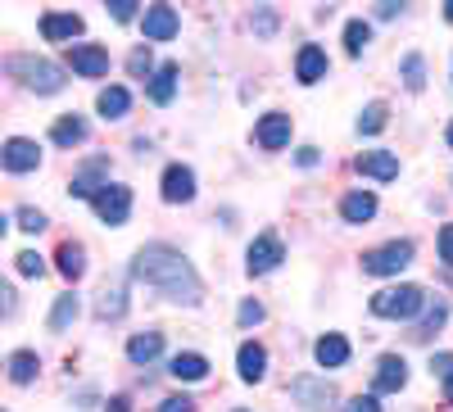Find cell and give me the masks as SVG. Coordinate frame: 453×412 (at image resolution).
<instances>
[{"instance_id": "20", "label": "cell", "mask_w": 453, "mask_h": 412, "mask_svg": "<svg viewBox=\"0 0 453 412\" xmlns=\"http://www.w3.org/2000/svg\"><path fill=\"white\" fill-rule=\"evenodd\" d=\"M96 109H100V118H104V123H119V118H127V109H132L127 87H104V91L96 95Z\"/></svg>"}, {"instance_id": "2", "label": "cell", "mask_w": 453, "mask_h": 412, "mask_svg": "<svg viewBox=\"0 0 453 412\" xmlns=\"http://www.w3.org/2000/svg\"><path fill=\"white\" fill-rule=\"evenodd\" d=\"M5 68H10V78H19L27 91H36V95H55V91H64V68L59 64H50V59H36V55H10L5 59Z\"/></svg>"}, {"instance_id": "34", "label": "cell", "mask_w": 453, "mask_h": 412, "mask_svg": "<svg viewBox=\"0 0 453 412\" xmlns=\"http://www.w3.org/2000/svg\"><path fill=\"white\" fill-rule=\"evenodd\" d=\"M263 317H268V309H263L258 299H245V304L236 309V322H241V326H258Z\"/></svg>"}, {"instance_id": "8", "label": "cell", "mask_w": 453, "mask_h": 412, "mask_svg": "<svg viewBox=\"0 0 453 412\" xmlns=\"http://www.w3.org/2000/svg\"><path fill=\"white\" fill-rule=\"evenodd\" d=\"M0 164H5V172H36L42 168V149H36V141H27V136H10L5 145H0Z\"/></svg>"}, {"instance_id": "6", "label": "cell", "mask_w": 453, "mask_h": 412, "mask_svg": "<svg viewBox=\"0 0 453 412\" xmlns=\"http://www.w3.org/2000/svg\"><path fill=\"white\" fill-rule=\"evenodd\" d=\"M290 399L304 403L309 412H331L340 403V394H335V385L326 377H295L290 381Z\"/></svg>"}, {"instance_id": "28", "label": "cell", "mask_w": 453, "mask_h": 412, "mask_svg": "<svg viewBox=\"0 0 453 412\" xmlns=\"http://www.w3.org/2000/svg\"><path fill=\"white\" fill-rule=\"evenodd\" d=\"M78 313H82L78 294H59L55 309H50V317H46V326H50V331H68L73 322H78Z\"/></svg>"}, {"instance_id": "43", "label": "cell", "mask_w": 453, "mask_h": 412, "mask_svg": "<svg viewBox=\"0 0 453 412\" xmlns=\"http://www.w3.org/2000/svg\"><path fill=\"white\" fill-rule=\"evenodd\" d=\"M104 412H132V399H127V394H113Z\"/></svg>"}, {"instance_id": "26", "label": "cell", "mask_w": 453, "mask_h": 412, "mask_svg": "<svg viewBox=\"0 0 453 412\" xmlns=\"http://www.w3.org/2000/svg\"><path fill=\"white\" fill-rule=\"evenodd\" d=\"M55 268H59L68 281H78V277L87 272V254H82V245L64 240V245H59V254H55Z\"/></svg>"}, {"instance_id": "4", "label": "cell", "mask_w": 453, "mask_h": 412, "mask_svg": "<svg viewBox=\"0 0 453 412\" xmlns=\"http://www.w3.org/2000/svg\"><path fill=\"white\" fill-rule=\"evenodd\" d=\"M412 240H390V245H381V249H372V254H363V272L367 277H399L408 263H412Z\"/></svg>"}, {"instance_id": "11", "label": "cell", "mask_w": 453, "mask_h": 412, "mask_svg": "<svg viewBox=\"0 0 453 412\" xmlns=\"http://www.w3.org/2000/svg\"><path fill=\"white\" fill-rule=\"evenodd\" d=\"M141 27H145V42H173L181 23H177V10L173 5H150L145 19H141Z\"/></svg>"}, {"instance_id": "22", "label": "cell", "mask_w": 453, "mask_h": 412, "mask_svg": "<svg viewBox=\"0 0 453 412\" xmlns=\"http://www.w3.org/2000/svg\"><path fill=\"white\" fill-rule=\"evenodd\" d=\"M123 313H127V286H123V281H113V286H104L100 299H96V317L113 322V317H123Z\"/></svg>"}, {"instance_id": "15", "label": "cell", "mask_w": 453, "mask_h": 412, "mask_svg": "<svg viewBox=\"0 0 453 412\" xmlns=\"http://www.w3.org/2000/svg\"><path fill=\"white\" fill-rule=\"evenodd\" d=\"M87 23L82 14H42V36L46 42H73V36H82Z\"/></svg>"}, {"instance_id": "47", "label": "cell", "mask_w": 453, "mask_h": 412, "mask_svg": "<svg viewBox=\"0 0 453 412\" xmlns=\"http://www.w3.org/2000/svg\"><path fill=\"white\" fill-rule=\"evenodd\" d=\"M444 141H449V145H453V123H449V127H444Z\"/></svg>"}, {"instance_id": "23", "label": "cell", "mask_w": 453, "mask_h": 412, "mask_svg": "<svg viewBox=\"0 0 453 412\" xmlns=\"http://www.w3.org/2000/svg\"><path fill=\"white\" fill-rule=\"evenodd\" d=\"M50 141H55V145H64V149L82 145V141H87V118H78V114H64V118H55Z\"/></svg>"}, {"instance_id": "31", "label": "cell", "mask_w": 453, "mask_h": 412, "mask_svg": "<svg viewBox=\"0 0 453 412\" xmlns=\"http://www.w3.org/2000/svg\"><path fill=\"white\" fill-rule=\"evenodd\" d=\"M367 42H372V27H367L363 19H349V23H345V50H349V55H363Z\"/></svg>"}, {"instance_id": "19", "label": "cell", "mask_w": 453, "mask_h": 412, "mask_svg": "<svg viewBox=\"0 0 453 412\" xmlns=\"http://www.w3.org/2000/svg\"><path fill=\"white\" fill-rule=\"evenodd\" d=\"M340 217L354 222V227L372 222V217H376V195H372V191H349L345 200H340Z\"/></svg>"}, {"instance_id": "16", "label": "cell", "mask_w": 453, "mask_h": 412, "mask_svg": "<svg viewBox=\"0 0 453 412\" xmlns=\"http://www.w3.org/2000/svg\"><path fill=\"white\" fill-rule=\"evenodd\" d=\"M363 177H376V181H395L399 177V159L390 155V149H372V155H358L354 164Z\"/></svg>"}, {"instance_id": "7", "label": "cell", "mask_w": 453, "mask_h": 412, "mask_svg": "<svg viewBox=\"0 0 453 412\" xmlns=\"http://www.w3.org/2000/svg\"><path fill=\"white\" fill-rule=\"evenodd\" d=\"M281 258H286L281 240H277L273 232H263V236H254V245H250V254H245V268H250V277H268V272L281 268Z\"/></svg>"}, {"instance_id": "32", "label": "cell", "mask_w": 453, "mask_h": 412, "mask_svg": "<svg viewBox=\"0 0 453 412\" xmlns=\"http://www.w3.org/2000/svg\"><path fill=\"white\" fill-rule=\"evenodd\" d=\"M431 377L444 381V399L453 403V354H435L431 358Z\"/></svg>"}, {"instance_id": "10", "label": "cell", "mask_w": 453, "mask_h": 412, "mask_svg": "<svg viewBox=\"0 0 453 412\" xmlns=\"http://www.w3.org/2000/svg\"><path fill=\"white\" fill-rule=\"evenodd\" d=\"M408 385V362L399 354H381L376 358V377H372V390L376 394H399Z\"/></svg>"}, {"instance_id": "42", "label": "cell", "mask_w": 453, "mask_h": 412, "mask_svg": "<svg viewBox=\"0 0 453 412\" xmlns=\"http://www.w3.org/2000/svg\"><path fill=\"white\" fill-rule=\"evenodd\" d=\"M345 412H381V403H376V394H358V399H349Z\"/></svg>"}, {"instance_id": "5", "label": "cell", "mask_w": 453, "mask_h": 412, "mask_svg": "<svg viewBox=\"0 0 453 412\" xmlns=\"http://www.w3.org/2000/svg\"><path fill=\"white\" fill-rule=\"evenodd\" d=\"M91 209L100 213L104 227H123L127 213H132V191L119 186V181H109V186H100V191L91 195Z\"/></svg>"}, {"instance_id": "44", "label": "cell", "mask_w": 453, "mask_h": 412, "mask_svg": "<svg viewBox=\"0 0 453 412\" xmlns=\"http://www.w3.org/2000/svg\"><path fill=\"white\" fill-rule=\"evenodd\" d=\"M295 159H299V168H313V164H318V149H313V145H304Z\"/></svg>"}, {"instance_id": "46", "label": "cell", "mask_w": 453, "mask_h": 412, "mask_svg": "<svg viewBox=\"0 0 453 412\" xmlns=\"http://www.w3.org/2000/svg\"><path fill=\"white\" fill-rule=\"evenodd\" d=\"M444 19H449V23H453V0H449V5H444Z\"/></svg>"}, {"instance_id": "17", "label": "cell", "mask_w": 453, "mask_h": 412, "mask_svg": "<svg viewBox=\"0 0 453 412\" xmlns=\"http://www.w3.org/2000/svg\"><path fill=\"white\" fill-rule=\"evenodd\" d=\"M295 78L304 82V87L322 82V78H326V50H322V46H304V50H299V59H295Z\"/></svg>"}, {"instance_id": "30", "label": "cell", "mask_w": 453, "mask_h": 412, "mask_svg": "<svg viewBox=\"0 0 453 412\" xmlns=\"http://www.w3.org/2000/svg\"><path fill=\"white\" fill-rule=\"evenodd\" d=\"M399 72H403V87H408V91H422V87H426V59H422L418 50H412V55H403Z\"/></svg>"}, {"instance_id": "45", "label": "cell", "mask_w": 453, "mask_h": 412, "mask_svg": "<svg viewBox=\"0 0 453 412\" xmlns=\"http://www.w3.org/2000/svg\"><path fill=\"white\" fill-rule=\"evenodd\" d=\"M403 5H399V0H381V5H376V14H381V19H395Z\"/></svg>"}, {"instance_id": "1", "label": "cell", "mask_w": 453, "mask_h": 412, "mask_svg": "<svg viewBox=\"0 0 453 412\" xmlns=\"http://www.w3.org/2000/svg\"><path fill=\"white\" fill-rule=\"evenodd\" d=\"M132 277L145 281V286H155L164 299L186 304V309H196L204 299V281L191 268V258H186L181 249H173V245H164V240H150V245H141L132 254Z\"/></svg>"}, {"instance_id": "29", "label": "cell", "mask_w": 453, "mask_h": 412, "mask_svg": "<svg viewBox=\"0 0 453 412\" xmlns=\"http://www.w3.org/2000/svg\"><path fill=\"white\" fill-rule=\"evenodd\" d=\"M390 123V109H386V100H372L363 114H358V136H376Z\"/></svg>"}, {"instance_id": "39", "label": "cell", "mask_w": 453, "mask_h": 412, "mask_svg": "<svg viewBox=\"0 0 453 412\" xmlns=\"http://www.w3.org/2000/svg\"><path fill=\"white\" fill-rule=\"evenodd\" d=\"M159 412H196V399H186V394H173L159 403Z\"/></svg>"}, {"instance_id": "21", "label": "cell", "mask_w": 453, "mask_h": 412, "mask_svg": "<svg viewBox=\"0 0 453 412\" xmlns=\"http://www.w3.org/2000/svg\"><path fill=\"white\" fill-rule=\"evenodd\" d=\"M159 354H164V335L159 331H141V335H132V340H127V358L136 367H150Z\"/></svg>"}, {"instance_id": "40", "label": "cell", "mask_w": 453, "mask_h": 412, "mask_svg": "<svg viewBox=\"0 0 453 412\" xmlns=\"http://www.w3.org/2000/svg\"><path fill=\"white\" fill-rule=\"evenodd\" d=\"M254 32L273 36V32H277V14H273V10H258V14H254Z\"/></svg>"}, {"instance_id": "27", "label": "cell", "mask_w": 453, "mask_h": 412, "mask_svg": "<svg viewBox=\"0 0 453 412\" xmlns=\"http://www.w3.org/2000/svg\"><path fill=\"white\" fill-rule=\"evenodd\" d=\"M177 95V64H159L155 78H150V100L155 104H168Z\"/></svg>"}, {"instance_id": "36", "label": "cell", "mask_w": 453, "mask_h": 412, "mask_svg": "<svg viewBox=\"0 0 453 412\" xmlns=\"http://www.w3.org/2000/svg\"><path fill=\"white\" fill-rule=\"evenodd\" d=\"M127 68H132V78H145V72L155 68V59H150V50H145V46H136V50H132V59H127Z\"/></svg>"}, {"instance_id": "25", "label": "cell", "mask_w": 453, "mask_h": 412, "mask_svg": "<svg viewBox=\"0 0 453 412\" xmlns=\"http://www.w3.org/2000/svg\"><path fill=\"white\" fill-rule=\"evenodd\" d=\"M36 371H42V358H36L32 349H14V354H10V381H14V385H32Z\"/></svg>"}, {"instance_id": "12", "label": "cell", "mask_w": 453, "mask_h": 412, "mask_svg": "<svg viewBox=\"0 0 453 412\" xmlns=\"http://www.w3.org/2000/svg\"><path fill=\"white\" fill-rule=\"evenodd\" d=\"M236 371H241V381L258 385L263 377H268V349H263L258 340H245V345L236 349Z\"/></svg>"}, {"instance_id": "35", "label": "cell", "mask_w": 453, "mask_h": 412, "mask_svg": "<svg viewBox=\"0 0 453 412\" xmlns=\"http://www.w3.org/2000/svg\"><path fill=\"white\" fill-rule=\"evenodd\" d=\"M14 217H19V227H23V232H46V213H42V209H27V204H23Z\"/></svg>"}, {"instance_id": "14", "label": "cell", "mask_w": 453, "mask_h": 412, "mask_svg": "<svg viewBox=\"0 0 453 412\" xmlns=\"http://www.w3.org/2000/svg\"><path fill=\"white\" fill-rule=\"evenodd\" d=\"M254 136H258L263 149H286L290 145V114H263Z\"/></svg>"}, {"instance_id": "18", "label": "cell", "mask_w": 453, "mask_h": 412, "mask_svg": "<svg viewBox=\"0 0 453 412\" xmlns=\"http://www.w3.org/2000/svg\"><path fill=\"white\" fill-rule=\"evenodd\" d=\"M313 358H318V367H345L349 362V340L335 335V331H326L322 340L313 345Z\"/></svg>"}, {"instance_id": "41", "label": "cell", "mask_w": 453, "mask_h": 412, "mask_svg": "<svg viewBox=\"0 0 453 412\" xmlns=\"http://www.w3.org/2000/svg\"><path fill=\"white\" fill-rule=\"evenodd\" d=\"M440 258L453 268V222H449V227H440Z\"/></svg>"}, {"instance_id": "37", "label": "cell", "mask_w": 453, "mask_h": 412, "mask_svg": "<svg viewBox=\"0 0 453 412\" xmlns=\"http://www.w3.org/2000/svg\"><path fill=\"white\" fill-rule=\"evenodd\" d=\"M444 317H449V304H444V299H435V309L426 313V322H422V331H418V335H431V331H435Z\"/></svg>"}, {"instance_id": "38", "label": "cell", "mask_w": 453, "mask_h": 412, "mask_svg": "<svg viewBox=\"0 0 453 412\" xmlns=\"http://www.w3.org/2000/svg\"><path fill=\"white\" fill-rule=\"evenodd\" d=\"M109 14L119 23H132L136 19V0H109Z\"/></svg>"}, {"instance_id": "13", "label": "cell", "mask_w": 453, "mask_h": 412, "mask_svg": "<svg viewBox=\"0 0 453 412\" xmlns=\"http://www.w3.org/2000/svg\"><path fill=\"white\" fill-rule=\"evenodd\" d=\"M68 68L78 72V78H104V72H109V50H100V46H73L68 50Z\"/></svg>"}, {"instance_id": "3", "label": "cell", "mask_w": 453, "mask_h": 412, "mask_svg": "<svg viewBox=\"0 0 453 412\" xmlns=\"http://www.w3.org/2000/svg\"><path fill=\"white\" fill-rule=\"evenodd\" d=\"M426 309V290L422 286H390V290H376L372 294V313L376 317H390V322H408Z\"/></svg>"}, {"instance_id": "9", "label": "cell", "mask_w": 453, "mask_h": 412, "mask_svg": "<svg viewBox=\"0 0 453 412\" xmlns=\"http://www.w3.org/2000/svg\"><path fill=\"white\" fill-rule=\"evenodd\" d=\"M159 195H164L168 204H191V200H196V168L168 164V168H164V181H159Z\"/></svg>"}, {"instance_id": "33", "label": "cell", "mask_w": 453, "mask_h": 412, "mask_svg": "<svg viewBox=\"0 0 453 412\" xmlns=\"http://www.w3.org/2000/svg\"><path fill=\"white\" fill-rule=\"evenodd\" d=\"M14 268H19V277H42L46 272V263H42V254H36V249L14 254Z\"/></svg>"}, {"instance_id": "24", "label": "cell", "mask_w": 453, "mask_h": 412, "mask_svg": "<svg viewBox=\"0 0 453 412\" xmlns=\"http://www.w3.org/2000/svg\"><path fill=\"white\" fill-rule=\"evenodd\" d=\"M168 371L177 381H204L209 377V358L204 354H177L173 362H168Z\"/></svg>"}]
</instances>
